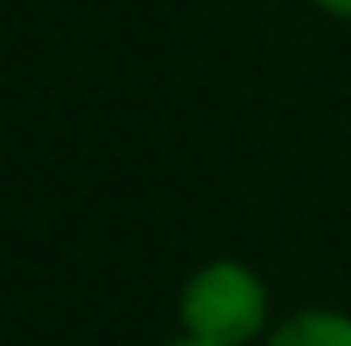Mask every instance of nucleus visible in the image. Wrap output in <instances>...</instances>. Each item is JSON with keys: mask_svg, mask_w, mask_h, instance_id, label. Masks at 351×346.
Returning a JSON list of instances; mask_svg holds the SVG:
<instances>
[{"mask_svg": "<svg viewBox=\"0 0 351 346\" xmlns=\"http://www.w3.org/2000/svg\"><path fill=\"white\" fill-rule=\"evenodd\" d=\"M180 328L209 346H247L271 328V289L242 261H209L180 285Z\"/></svg>", "mask_w": 351, "mask_h": 346, "instance_id": "nucleus-1", "label": "nucleus"}, {"mask_svg": "<svg viewBox=\"0 0 351 346\" xmlns=\"http://www.w3.org/2000/svg\"><path fill=\"white\" fill-rule=\"evenodd\" d=\"M266 346H351V313L299 308L266 332Z\"/></svg>", "mask_w": 351, "mask_h": 346, "instance_id": "nucleus-2", "label": "nucleus"}, {"mask_svg": "<svg viewBox=\"0 0 351 346\" xmlns=\"http://www.w3.org/2000/svg\"><path fill=\"white\" fill-rule=\"evenodd\" d=\"M318 10H328V14H342V19H351V0H313Z\"/></svg>", "mask_w": 351, "mask_h": 346, "instance_id": "nucleus-3", "label": "nucleus"}, {"mask_svg": "<svg viewBox=\"0 0 351 346\" xmlns=\"http://www.w3.org/2000/svg\"><path fill=\"white\" fill-rule=\"evenodd\" d=\"M167 346H209V342H195V337H185V332H180V337H176V342H167Z\"/></svg>", "mask_w": 351, "mask_h": 346, "instance_id": "nucleus-4", "label": "nucleus"}]
</instances>
